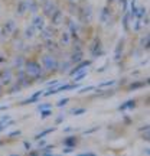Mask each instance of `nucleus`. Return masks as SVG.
Instances as JSON below:
<instances>
[{
  "label": "nucleus",
  "instance_id": "a19ab883",
  "mask_svg": "<svg viewBox=\"0 0 150 156\" xmlns=\"http://www.w3.org/2000/svg\"><path fill=\"white\" fill-rule=\"evenodd\" d=\"M19 134H20V132H19V130H15V132L9 133V136H19Z\"/></svg>",
  "mask_w": 150,
  "mask_h": 156
},
{
  "label": "nucleus",
  "instance_id": "a211bd4d",
  "mask_svg": "<svg viewBox=\"0 0 150 156\" xmlns=\"http://www.w3.org/2000/svg\"><path fill=\"white\" fill-rule=\"evenodd\" d=\"M25 12H28V6H26V0H22L16 7V13L17 15H23Z\"/></svg>",
  "mask_w": 150,
  "mask_h": 156
},
{
  "label": "nucleus",
  "instance_id": "7ed1b4c3",
  "mask_svg": "<svg viewBox=\"0 0 150 156\" xmlns=\"http://www.w3.org/2000/svg\"><path fill=\"white\" fill-rule=\"evenodd\" d=\"M56 10V5L54 0H45L42 2V12L45 17H51V15Z\"/></svg>",
  "mask_w": 150,
  "mask_h": 156
},
{
  "label": "nucleus",
  "instance_id": "f3484780",
  "mask_svg": "<svg viewBox=\"0 0 150 156\" xmlns=\"http://www.w3.org/2000/svg\"><path fill=\"white\" fill-rule=\"evenodd\" d=\"M81 59H82V52L78 49V51H74L72 52V55H71V59H69V61H71V64H78Z\"/></svg>",
  "mask_w": 150,
  "mask_h": 156
},
{
  "label": "nucleus",
  "instance_id": "9d476101",
  "mask_svg": "<svg viewBox=\"0 0 150 156\" xmlns=\"http://www.w3.org/2000/svg\"><path fill=\"white\" fill-rule=\"evenodd\" d=\"M54 34H55V29L52 28V26H45L40 30V38L44 39V41H48V39L54 38Z\"/></svg>",
  "mask_w": 150,
  "mask_h": 156
},
{
  "label": "nucleus",
  "instance_id": "1a4fd4ad",
  "mask_svg": "<svg viewBox=\"0 0 150 156\" xmlns=\"http://www.w3.org/2000/svg\"><path fill=\"white\" fill-rule=\"evenodd\" d=\"M91 55L94 56V58H97V56H100L101 54H103V46H101V42L100 39H95L94 44L91 45Z\"/></svg>",
  "mask_w": 150,
  "mask_h": 156
},
{
  "label": "nucleus",
  "instance_id": "ddd939ff",
  "mask_svg": "<svg viewBox=\"0 0 150 156\" xmlns=\"http://www.w3.org/2000/svg\"><path fill=\"white\" fill-rule=\"evenodd\" d=\"M68 32L72 35V36H77L78 32H79V26L74 22L72 19H68Z\"/></svg>",
  "mask_w": 150,
  "mask_h": 156
},
{
  "label": "nucleus",
  "instance_id": "de8ad7c7",
  "mask_svg": "<svg viewBox=\"0 0 150 156\" xmlns=\"http://www.w3.org/2000/svg\"><path fill=\"white\" fill-rule=\"evenodd\" d=\"M69 2H71V3H77L78 0H69Z\"/></svg>",
  "mask_w": 150,
  "mask_h": 156
},
{
  "label": "nucleus",
  "instance_id": "393cba45",
  "mask_svg": "<svg viewBox=\"0 0 150 156\" xmlns=\"http://www.w3.org/2000/svg\"><path fill=\"white\" fill-rule=\"evenodd\" d=\"M75 143H77V139H75V137H67V139L64 140V145L69 146V147H74Z\"/></svg>",
  "mask_w": 150,
  "mask_h": 156
},
{
  "label": "nucleus",
  "instance_id": "5701e85b",
  "mask_svg": "<svg viewBox=\"0 0 150 156\" xmlns=\"http://www.w3.org/2000/svg\"><path fill=\"white\" fill-rule=\"evenodd\" d=\"M45 42H46V48H48V51H58V48H59L52 39H48V41H45Z\"/></svg>",
  "mask_w": 150,
  "mask_h": 156
},
{
  "label": "nucleus",
  "instance_id": "72a5a7b5",
  "mask_svg": "<svg viewBox=\"0 0 150 156\" xmlns=\"http://www.w3.org/2000/svg\"><path fill=\"white\" fill-rule=\"evenodd\" d=\"M68 103V98H64V100H59L58 101V107H62V106H65Z\"/></svg>",
  "mask_w": 150,
  "mask_h": 156
},
{
  "label": "nucleus",
  "instance_id": "37998d69",
  "mask_svg": "<svg viewBox=\"0 0 150 156\" xmlns=\"http://www.w3.org/2000/svg\"><path fill=\"white\" fill-rule=\"evenodd\" d=\"M69 152H72V147H69V146H68V147L64 149V153H69Z\"/></svg>",
  "mask_w": 150,
  "mask_h": 156
},
{
  "label": "nucleus",
  "instance_id": "aec40b11",
  "mask_svg": "<svg viewBox=\"0 0 150 156\" xmlns=\"http://www.w3.org/2000/svg\"><path fill=\"white\" fill-rule=\"evenodd\" d=\"M87 75H88V74H87V71H85V69H79L77 74H74V81H75V83H78V81L84 80Z\"/></svg>",
  "mask_w": 150,
  "mask_h": 156
},
{
  "label": "nucleus",
  "instance_id": "423d86ee",
  "mask_svg": "<svg viewBox=\"0 0 150 156\" xmlns=\"http://www.w3.org/2000/svg\"><path fill=\"white\" fill-rule=\"evenodd\" d=\"M15 30H16V22H15L13 19H9V20H6L5 25H3L0 36H2V35H3V36H10Z\"/></svg>",
  "mask_w": 150,
  "mask_h": 156
},
{
  "label": "nucleus",
  "instance_id": "6ab92c4d",
  "mask_svg": "<svg viewBox=\"0 0 150 156\" xmlns=\"http://www.w3.org/2000/svg\"><path fill=\"white\" fill-rule=\"evenodd\" d=\"M71 61H65V62H59L58 64V69L59 71H62V73H67V71H69V68H71Z\"/></svg>",
  "mask_w": 150,
  "mask_h": 156
},
{
  "label": "nucleus",
  "instance_id": "412c9836",
  "mask_svg": "<svg viewBox=\"0 0 150 156\" xmlns=\"http://www.w3.org/2000/svg\"><path fill=\"white\" fill-rule=\"evenodd\" d=\"M123 46H124V42H118V45H117V48H116V54H114V59L116 61H118L120 59V56H121L123 54Z\"/></svg>",
  "mask_w": 150,
  "mask_h": 156
},
{
  "label": "nucleus",
  "instance_id": "f704fd0d",
  "mask_svg": "<svg viewBox=\"0 0 150 156\" xmlns=\"http://www.w3.org/2000/svg\"><path fill=\"white\" fill-rule=\"evenodd\" d=\"M91 90H94V87H92V85H89V87H87V88H82L79 93H88V91H91Z\"/></svg>",
  "mask_w": 150,
  "mask_h": 156
},
{
  "label": "nucleus",
  "instance_id": "20e7f679",
  "mask_svg": "<svg viewBox=\"0 0 150 156\" xmlns=\"http://www.w3.org/2000/svg\"><path fill=\"white\" fill-rule=\"evenodd\" d=\"M79 15H81V19H82L85 23H89L92 20V17H94V10H92V6L91 5H87L84 6L81 12H79Z\"/></svg>",
  "mask_w": 150,
  "mask_h": 156
},
{
  "label": "nucleus",
  "instance_id": "f03ea898",
  "mask_svg": "<svg viewBox=\"0 0 150 156\" xmlns=\"http://www.w3.org/2000/svg\"><path fill=\"white\" fill-rule=\"evenodd\" d=\"M40 61H42V64H40L42 68L46 69V71H56V69H58V64H59V62L56 61V58L55 56H52L51 54L44 55Z\"/></svg>",
  "mask_w": 150,
  "mask_h": 156
},
{
  "label": "nucleus",
  "instance_id": "2f4dec72",
  "mask_svg": "<svg viewBox=\"0 0 150 156\" xmlns=\"http://www.w3.org/2000/svg\"><path fill=\"white\" fill-rule=\"evenodd\" d=\"M141 85H145V83H134L130 85V90H137V88H140Z\"/></svg>",
  "mask_w": 150,
  "mask_h": 156
},
{
  "label": "nucleus",
  "instance_id": "a18cd8bd",
  "mask_svg": "<svg viewBox=\"0 0 150 156\" xmlns=\"http://www.w3.org/2000/svg\"><path fill=\"white\" fill-rule=\"evenodd\" d=\"M56 84H58V81H49L48 85H56Z\"/></svg>",
  "mask_w": 150,
  "mask_h": 156
},
{
  "label": "nucleus",
  "instance_id": "c85d7f7f",
  "mask_svg": "<svg viewBox=\"0 0 150 156\" xmlns=\"http://www.w3.org/2000/svg\"><path fill=\"white\" fill-rule=\"evenodd\" d=\"M51 132H54V129H46V130H44V132H42V133H40V134H38V136H36V139H40V137H45V136H46V134H48V133H51Z\"/></svg>",
  "mask_w": 150,
  "mask_h": 156
},
{
  "label": "nucleus",
  "instance_id": "f257e3e1",
  "mask_svg": "<svg viewBox=\"0 0 150 156\" xmlns=\"http://www.w3.org/2000/svg\"><path fill=\"white\" fill-rule=\"evenodd\" d=\"M25 73L28 74L29 78H39L44 73V68L40 64L35 61H28L25 62Z\"/></svg>",
  "mask_w": 150,
  "mask_h": 156
},
{
  "label": "nucleus",
  "instance_id": "bb28decb",
  "mask_svg": "<svg viewBox=\"0 0 150 156\" xmlns=\"http://www.w3.org/2000/svg\"><path fill=\"white\" fill-rule=\"evenodd\" d=\"M141 26H143V20H140V19H136V22H134V25H133V29L136 30V32H139L140 29H141Z\"/></svg>",
  "mask_w": 150,
  "mask_h": 156
},
{
  "label": "nucleus",
  "instance_id": "0eeeda50",
  "mask_svg": "<svg viewBox=\"0 0 150 156\" xmlns=\"http://www.w3.org/2000/svg\"><path fill=\"white\" fill-rule=\"evenodd\" d=\"M30 25H32V26L36 29V32H40V30H42V29L46 26V22H45V16H40V15H35V16L32 17V22H30Z\"/></svg>",
  "mask_w": 150,
  "mask_h": 156
},
{
  "label": "nucleus",
  "instance_id": "7c9ffc66",
  "mask_svg": "<svg viewBox=\"0 0 150 156\" xmlns=\"http://www.w3.org/2000/svg\"><path fill=\"white\" fill-rule=\"evenodd\" d=\"M114 84H116V81H106V83H101L98 87H103V88H104V87H111Z\"/></svg>",
  "mask_w": 150,
  "mask_h": 156
},
{
  "label": "nucleus",
  "instance_id": "c756f323",
  "mask_svg": "<svg viewBox=\"0 0 150 156\" xmlns=\"http://www.w3.org/2000/svg\"><path fill=\"white\" fill-rule=\"evenodd\" d=\"M85 112H87V108H77V110L74 108L71 113H72V114H75V116H78V114H84Z\"/></svg>",
  "mask_w": 150,
  "mask_h": 156
},
{
  "label": "nucleus",
  "instance_id": "e433bc0d",
  "mask_svg": "<svg viewBox=\"0 0 150 156\" xmlns=\"http://www.w3.org/2000/svg\"><path fill=\"white\" fill-rule=\"evenodd\" d=\"M40 113H42V116L44 117H46V116H49L51 113H52V110H42Z\"/></svg>",
  "mask_w": 150,
  "mask_h": 156
},
{
  "label": "nucleus",
  "instance_id": "cd10ccee",
  "mask_svg": "<svg viewBox=\"0 0 150 156\" xmlns=\"http://www.w3.org/2000/svg\"><path fill=\"white\" fill-rule=\"evenodd\" d=\"M141 46H145L146 49H149V35H146L145 38H141Z\"/></svg>",
  "mask_w": 150,
  "mask_h": 156
},
{
  "label": "nucleus",
  "instance_id": "ea45409f",
  "mask_svg": "<svg viewBox=\"0 0 150 156\" xmlns=\"http://www.w3.org/2000/svg\"><path fill=\"white\" fill-rule=\"evenodd\" d=\"M23 145H25V149H28V151H30V147H32V145H30L29 142H25Z\"/></svg>",
  "mask_w": 150,
  "mask_h": 156
},
{
  "label": "nucleus",
  "instance_id": "49530a36",
  "mask_svg": "<svg viewBox=\"0 0 150 156\" xmlns=\"http://www.w3.org/2000/svg\"><path fill=\"white\" fill-rule=\"evenodd\" d=\"M7 108V106H0V110H6Z\"/></svg>",
  "mask_w": 150,
  "mask_h": 156
},
{
  "label": "nucleus",
  "instance_id": "c9c22d12",
  "mask_svg": "<svg viewBox=\"0 0 150 156\" xmlns=\"http://www.w3.org/2000/svg\"><path fill=\"white\" fill-rule=\"evenodd\" d=\"M123 23H124V29H126V30H128V19H127V16L124 17V20H123Z\"/></svg>",
  "mask_w": 150,
  "mask_h": 156
},
{
  "label": "nucleus",
  "instance_id": "b1692460",
  "mask_svg": "<svg viewBox=\"0 0 150 156\" xmlns=\"http://www.w3.org/2000/svg\"><path fill=\"white\" fill-rule=\"evenodd\" d=\"M40 95H42V91H38V93H35V94L32 95V97H30L29 100L23 101V103H25V104H29V103H35V101H38V97H40Z\"/></svg>",
  "mask_w": 150,
  "mask_h": 156
},
{
  "label": "nucleus",
  "instance_id": "58836bf2",
  "mask_svg": "<svg viewBox=\"0 0 150 156\" xmlns=\"http://www.w3.org/2000/svg\"><path fill=\"white\" fill-rule=\"evenodd\" d=\"M95 130H98V127H92V129H89V130H87V132H85V134H91L92 132H95Z\"/></svg>",
  "mask_w": 150,
  "mask_h": 156
},
{
  "label": "nucleus",
  "instance_id": "603ef678",
  "mask_svg": "<svg viewBox=\"0 0 150 156\" xmlns=\"http://www.w3.org/2000/svg\"><path fill=\"white\" fill-rule=\"evenodd\" d=\"M0 143H2V142H0Z\"/></svg>",
  "mask_w": 150,
  "mask_h": 156
},
{
  "label": "nucleus",
  "instance_id": "6e6552de",
  "mask_svg": "<svg viewBox=\"0 0 150 156\" xmlns=\"http://www.w3.org/2000/svg\"><path fill=\"white\" fill-rule=\"evenodd\" d=\"M51 22H52V25H54V26L61 25V23L64 22V13H62V10H59V9L56 7V10L51 15Z\"/></svg>",
  "mask_w": 150,
  "mask_h": 156
},
{
  "label": "nucleus",
  "instance_id": "2eb2a0df",
  "mask_svg": "<svg viewBox=\"0 0 150 156\" xmlns=\"http://www.w3.org/2000/svg\"><path fill=\"white\" fill-rule=\"evenodd\" d=\"M26 6H28V10L30 13H36L39 10V2L38 0H26Z\"/></svg>",
  "mask_w": 150,
  "mask_h": 156
},
{
  "label": "nucleus",
  "instance_id": "3c124183",
  "mask_svg": "<svg viewBox=\"0 0 150 156\" xmlns=\"http://www.w3.org/2000/svg\"><path fill=\"white\" fill-rule=\"evenodd\" d=\"M0 34H2V29H0Z\"/></svg>",
  "mask_w": 150,
  "mask_h": 156
},
{
  "label": "nucleus",
  "instance_id": "39448f33",
  "mask_svg": "<svg viewBox=\"0 0 150 156\" xmlns=\"http://www.w3.org/2000/svg\"><path fill=\"white\" fill-rule=\"evenodd\" d=\"M13 81V73L10 68H3L0 71V84L2 85H9Z\"/></svg>",
  "mask_w": 150,
  "mask_h": 156
},
{
  "label": "nucleus",
  "instance_id": "dca6fc26",
  "mask_svg": "<svg viewBox=\"0 0 150 156\" xmlns=\"http://www.w3.org/2000/svg\"><path fill=\"white\" fill-rule=\"evenodd\" d=\"M89 65H91V61H79V64H78V65H75V67L71 69V75L77 74L79 69H84L85 67H89Z\"/></svg>",
  "mask_w": 150,
  "mask_h": 156
},
{
  "label": "nucleus",
  "instance_id": "8fccbe9b",
  "mask_svg": "<svg viewBox=\"0 0 150 156\" xmlns=\"http://www.w3.org/2000/svg\"><path fill=\"white\" fill-rule=\"evenodd\" d=\"M38 2H40V3H42V2H45V0H38Z\"/></svg>",
  "mask_w": 150,
  "mask_h": 156
},
{
  "label": "nucleus",
  "instance_id": "c03bdc74",
  "mask_svg": "<svg viewBox=\"0 0 150 156\" xmlns=\"http://www.w3.org/2000/svg\"><path fill=\"white\" fill-rule=\"evenodd\" d=\"M62 119H64V116H59L56 119V123H62Z\"/></svg>",
  "mask_w": 150,
  "mask_h": 156
},
{
  "label": "nucleus",
  "instance_id": "473e14b6",
  "mask_svg": "<svg viewBox=\"0 0 150 156\" xmlns=\"http://www.w3.org/2000/svg\"><path fill=\"white\" fill-rule=\"evenodd\" d=\"M51 104L49 103H45V104H40V106H39V112H42V110H46V108H51Z\"/></svg>",
  "mask_w": 150,
  "mask_h": 156
},
{
  "label": "nucleus",
  "instance_id": "4468645a",
  "mask_svg": "<svg viewBox=\"0 0 150 156\" xmlns=\"http://www.w3.org/2000/svg\"><path fill=\"white\" fill-rule=\"evenodd\" d=\"M71 44V34L65 30V32H62L61 34V38H59V45L62 46H68V45Z\"/></svg>",
  "mask_w": 150,
  "mask_h": 156
},
{
  "label": "nucleus",
  "instance_id": "f8f14e48",
  "mask_svg": "<svg viewBox=\"0 0 150 156\" xmlns=\"http://www.w3.org/2000/svg\"><path fill=\"white\" fill-rule=\"evenodd\" d=\"M25 56L23 55H16L15 58H13V61H12V65H13V68H17V69H20V68L25 67Z\"/></svg>",
  "mask_w": 150,
  "mask_h": 156
},
{
  "label": "nucleus",
  "instance_id": "79ce46f5",
  "mask_svg": "<svg viewBox=\"0 0 150 156\" xmlns=\"http://www.w3.org/2000/svg\"><path fill=\"white\" fill-rule=\"evenodd\" d=\"M5 56H3V54H2V52H0V65H2V64H5Z\"/></svg>",
  "mask_w": 150,
  "mask_h": 156
},
{
  "label": "nucleus",
  "instance_id": "09e8293b",
  "mask_svg": "<svg viewBox=\"0 0 150 156\" xmlns=\"http://www.w3.org/2000/svg\"><path fill=\"white\" fill-rule=\"evenodd\" d=\"M0 94H2V84H0Z\"/></svg>",
  "mask_w": 150,
  "mask_h": 156
},
{
  "label": "nucleus",
  "instance_id": "a878e982",
  "mask_svg": "<svg viewBox=\"0 0 150 156\" xmlns=\"http://www.w3.org/2000/svg\"><path fill=\"white\" fill-rule=\"evenodd\" d=\"M134 104H136V103H134L133 100L126 101V103H124L123 106H120V110H127V108H133V107H134Z\"/></svg>",
  "mask_w": 150,
  "mask_h": 156
},
{
  "label": "nucleus",
  "instance_id": "9b49d317",
  "mask_svg": "<svg viewBox=\"0 0 150 156\" xmlns=\"http://www.w3.org/2000/svg\"><path fill=\"white\" fill-rule=\"evenodd\" d=\"M35 36H36V29H35L32 25L26 26L25 30H23V38L28 39V41H30V39H33Z\"/></svg>",
  "mask_w": 150,
  "mask_h": 156
},
{
  "label": "nucleus",
  "instance_id": "4c0bfd02",
  "mask_svg": "<svg viewBox=\"0 0 150 156\" xmlns=\"http://www.w3.org/2000/svg\"><path fill=\"white\" fill-rule=\"evenodd\" d=\"M45 145H46V142H45V140H40V142L38 143V147L39 149H40V147H45Z\"/></svg>",
  "mask_w": 150,
  "mask_h": 156
},
{
  "label": "nucleus",
  "instance_id": "4be33fe9",
  "mask_svg": "<svg viewBox=\"0 0 150 156\" xmlns=\"http://www.w3.org/2000/svg\"><path fill=\"white\" fill-rule=\"evenodd\" d=\"M108 17H110V9H108V7H104V9H103V12H101L100 20L103 23H106L107 20H108Z\"/></svg>",
  "mask_w": 150,
  "mask_h": 156
}]
</instances>
